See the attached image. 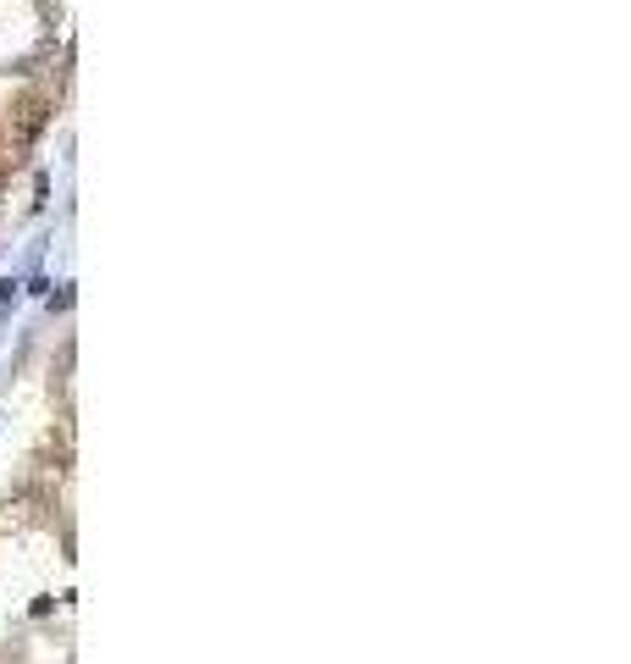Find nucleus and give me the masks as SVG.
<instances>
[{
	"label": "nucleus",
	"instance_id": "obj_1",
	"mask_svg": "<svg viewBox=\"0 0 631 664\" xmlns=\"http://www.w3.org/2000/svg\"><path fill=\"white\" fill-rule=\"evenodd\" d=\"M45 122H50V100H39V95L23 100V106H17V144L28 150V144L45 133Z\"/></svg>",
	"mask_w": 631,
	"mask_h": 664
}]
</instances>
